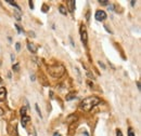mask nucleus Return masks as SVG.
Listing matches in <instances>:
<instances>
[{"instance_id": "21", "label": "nucleus", "mask_w": 141, "mask_h": 136, "mask_svg": "<svg viewBox=\"0 0 141 136\" xmlns=\"http://www.w3.org/2000/svg\"><path fill=\"white\" fill-rule=\"evenodd\" d=\"M48 10H49V7L47 6V4H45L44 8H43V11H44V12H47V11H48Z\"/></svg>"}, {"instance_id": "22", "label": "nucleus", "mask_w": 141, "mask_h": 136, "mask_svg": "<svg viewBox=\"0 0 141 136\" xmlns=\"http://www.w3.org/2000/svg\"><path fill=\"white\" fill-rule=\"evenodd\" d=\"M29 8L32 9V10L34 9V3H33V1H29Z\"/></svg>"}, {"instance_id": "23", "label": "nucleus", "mask_w": 141, "mask_h": 136, "mask_svg": "<svg viewBox=\"0 0 141 136\" xmlns=\"http://www.w3.org/2000/svg\"><path fill=\"white\" fill-rule=\"evenodd\" d=\"M109 10L113 11V10H114V6H113V4H110V6H109Z\"/></svg>"}, {"instance_id": "6", "label": "nucleus", "mask_w": 141, "mask_h": 136, "mask_svg": "<svg viewBox=\"0 0 141 136\" xmlns=\"http://www.w3.org/2000/svg\"><path fill=\"white\" fill-rule=\"evenodd\" d=\"M67 7L70 8V12L73 13L75 10V0H69L67 1Z\"/></svg>"}, {"instance_id": "7", "label": "nucleus", "mask_w": 141, "mask_h": 136, "mask_svg": "<svg viewBox=\"0 0 141 136\" xmlns=\"http://www.w3.org/2000/svg\"><path fill=\"white\" fill-rule=\"evenodd\" d=\"M30 121V117L28 116H23L22 117V120H21V123H22V127L23 128H26V123Z\"/></svg>"}, {"instance_id": "18", "label": "nucleus", "mask_w": 141, "mask_h": 136, "mask_svg": "<svg viewBox=\"0 0 141 136\" xmlns=\"http://www.w3.org/2000/svg\"><path fill=\"white\" fill-rule=\"evenodd\" d=\"M15 50H16L18 52L21 50V44H20V42H16V43H15Z\"/></svg>"}, {"instance_id": "30", "label": "nucleus", "mask_w": 141, "mask_h": 136, "mask_svg": "<svg viewBox=\"0 0 141 136\" xmlns=\"http://www.w3.org/2000/svg\"><path fill=\"white\" fill-rule=\"evenodd\" d=\"M130 3H131V6L134 7V6H135V3H136V2H135V1H130Z\"/></svg>"}, {"instance_id": "29", "label": "nucleus", "mask_w": 141, "mask_h": 136, "mask_svg": "<svg viewBox=\"0 0 141 136\" xmlns=\"http://www.w3.org/2000/svg\"><path fill=\"white\" fill-rule=\"evenodd\" d=\"M137 86H138V90L140 91V82H137Z\"/></svg>"}, {"instance_id": "11", "label": "nucleus", "mask_w": 141, "mask_h": 136, "mask_svg": "<svg viewBox=\"0 0 141 136\" xmlns=\"http://www.w3.org/2000/svg\"><path fill=\"white\" fill-rule=\"evenodd\" d=\"M14 17L16 18L18 21H21V13H20V11H14Z\"/></svg>"}, {"instance_id": "3", "label": "nucleus", "mask_w": 141, "mask_h": 136, "mask_svg": "<svg viewBox=\"0 0 141 136\" xmlns=\"http://www.w3.org/2000/svg\"><path fill=\"white\" fill-rule=\"evenodd\" d=\"M80 37H81V41L82 43L87 45V41H88V35H87V31H86V27L84 25L80 26Z\"/></svg>"}, {"instance_id": "9", "label": "nucleus", "mask_w": 141, "mask_h": 136, "mask_svg": "<svg viewBox=\"0 0 141 136\" xmlns=\"http://www.w3.org/2000/svg\"><path fill=\"white\" fill-rule=\"evenodd\" d=\"M59 11H60L61 14H63V15H66V14H67V10H66V8L63 6V4H61V6L59 7Z\"/></svg>"}, {"instance_id": "19", "label": "nucleus", "mask_w": 141, "mask_h": 136, "mask_svg": "<svg viewBox=\"0 0 141 136\" xmlns=\"http://www.w3.org/2000/svg\"><path fill=\"white\" fill-rule=\"evenodd\" d=\"M116 136H123V133H122V131L121 130H116Z\"/></svg>"}, {"instance_id": "20", "label": "nucleus", "mask_w": 141, "mask_h": 136, "mask_svg": "<svg viewBox=\"0 0 141 136\" xmlns=\"http://www.w3.org/2000/svg\"><path fill=\"white\" fill-rule=\"evenodd\" d=\"M15 27H16V29H18V33H19V34L22 33V29H21V27H20V26H19L18 24H15Z\"/></svg>"}, {"instance_id": "25", "label": "nucleus", "mask_w": 141, "mask_h": 136, "mask_svg": "<svg viewBox=\"0 0 141 136\" xmlns=\"http://www.w3.org/2000/svg\"><path fill=\"white\" fill-rule=\"evenodd\" d=\"M3 116V110H2V108H0V117Z\"/></svg>"}, {"instance_id": "1", "label": "nucleus", "mask_w": 141, "mask_h": 136, "mask_svg": "<svg viewBox=\"0 0 141 136\" xmlns=\"http://www.w3.org/2000/svg\"><path fill=\"white\" fill-rule=\"evenodd\" d=\"M101 99L98 96H89L85 99H82L79 104V108L82 111H90L93 107H96L97 105L100 104Z\"/></svg>"}, {"instance_id": "24", "label": "nucleus", "mask_w": 141, "mask_h": 136, "mask_svg": "<svg viewBox=\"0 0 141 136\" xmlns=\"http://www.w3.org/2000/svg\"><path fill=\"white\" fill-rule=\"evenodd\" d=\"M35 79H36V77H35L34 75L30 76V80H32V81H35Z\"/></svg>"}, {"instance_id": "31", "label": "nucleus", "mask_w": 141, "mask_h": 136, "mask_svg": "<svg viewBox=\"0 0 141 136\" xmlns=\"http://www.w3.org/2000/svg\"><path fill=\"white\" fill-rule=\"evenodd\" d=\"M2 81V79H1V77H0V82H1Z\"/></svg>"}, {"instance_id": "2", "label": "nucleus", "mask_w": 141, "mask_h": 136, "mask_svg": "<svg viewBox=\"0 0 141 136\" xmlns=\"http://www.w3.org/2000/svg\"><path fill=\"white\" fill-rule=\"evenodd\" d=\"M47 70L53 78H61L65 74V67L63 65H51L47 68Z\"/></svg>"}, {"instance_id": "13", "label": "nucleus", "mask_w": 141, "mask_h": 136, "mask_svg": "<svg viewBox=\"0 0 141 136\" xmlns=\"http://www.w3.org/2000/svg\"><path fill=\"white\" fill-rule=\"evenodd\" d=\"M73 98H75V95H74V94H69V95L66 96V101H72Z\"/></svg>"}, {"instance_id": "17", "label": "nucleus", "mask_w": 141, "mask_h": 136, "mask_svg": "<svg viewBox=\"0 0 141 136\" xmlns=\"http://www.w3.org/2000/svg\"><path fill=\"white\" fill-rule=\"evenodd\" d=\"M99 3L102 4V6H107L109 1H105V0H100V1H99Z\"/></svg>"}, {"instance_id": "14", "label": "nucleus", "mask_w": 141, "mask_h": 136, "mask_svg": "<svg viewBox=\"0 0 141 136\" xmlns=\"http://www.w3.org/2000/svg\"><path fill=\"white\" fill-rule=\"evenodd\" d=\"M12 68H13L14 71H19V70H20V65H19V64H14Z\"/></svg>"}, {"instance_id": "15", "label": "nucleus", "mask_w": 141, "mask_h": 136, "mask_svg": "<svg viewBox=\"0 0 141 136\" xmlns=\"http://www.w3.org/2000/svg\"><path fill=\"white\" fill-rule=\"evenodd\" d=\"M128 136H135V133H134V130L131 128L128 129Z\"/></svg>"}, {"instance_id": "28", "label": "nucleus", "mask_w": 141, "mask_h": 136, "mask_svg": "<svg viewBox=\"0 0 141 136\" xmlns=\"http://www.w3.org/2000/svg\"><path fill=\"white\" fill-rule=\"evenodd\" d=\"M14 60H15L14 55H13V54H11V61H12V62H14Z\"/></svg>"}, {"instance_id": "26", "label": "nucleus", "mask_w": 141, "mask_h": 136, "mask_svg": "<svg viewBox=\"0 0 141 136\" xmlns=\"http://www.w3.org/2000/svg\"><path fill=\"white\" fill-rule=\"evenodd\" d=\"M99 65H100V66H101V67L103 68V69H104V68H105V66H104V65L102 64V63H101V62H99Z\"/></svg>"}, {"instance_id": "4", "label": "nucleus", "mask_w": 141, "mask_h": 136, "mask_svg": "<svg viewBox=\"0 0 141 136\" xmlns=\"http://www.w3.org/2000/svg\"><path fill=\"white\" fill-rule=\"evenodd\" d=\"M95 17L97 21H99V22H102V21H104L106 18V13L104 11H102V10H98L95 14Z\"/></svg>"}, {"instance_id": "16", "label": "nucleus", "mask_w": 141, "mask_h": 136, "mask_svg": "<svg viewBox=\"0 0 141 136\" xmlns=\"http://www.w3.org/2000/svg\"><path fill=\"white\" fill-rule=\"evenodd\" d=\"M21 114H22V117H23V116H26V108H25V107L21 108Z\"/></svg>"}, {"instance_id": "12", "label": "nucleus", "mask_w": 141, "mask_h": 136, "mask_svg": "<svg viewBox=\"0 0 141 136\" xmlns=\"http://www.w3.org/2000/svg\"><path fill=\"white\" fill-rule=\"evenodd\" d=\"M7 2H8V3H11V6L15 7V8H16L18 10H20V7H19L18 4H16V2H14V1H11V0H7Z\"/></svg>"}, {"instance_id": "27", "label": "nucleus", "mask_w": 141, "mask_h": 136, "mask_svg": "<svg viewBox=\"0 0 141 136\" xmlns=\"http://www.w3.org/2000/svg\"><path fill=\"white\" fill-rule=\"evenodd\" d=\"M53 136H61V134H60L59 132H55V133L53 134Z\"/></svg>"}, {"instance_id": "5", "label": "nucleus", "mask_w": 141, "mask_h": 136, "mask_svg": "<svg viewBox=\"0 0 141 136\" xmlns=\"http://www.w3.org/2000/svg\"><path fill=\"white\" fill-rule=\"evenodd\" d=\"M6 96H7V90L4 88H1L0 89V102H3L6 99Z\"/></svg>"}, {"instance_id": "8", "label": "nucleus", "mask_w": 141, "mask_h": 136, "mask_svg": "<svg viewBox=\"0 0 141 136\" xmlns=\"http://www.w3.org/2000/svg\"><path fill=\"white\" fill-rule=\"evenodd\" d=\"M27 48H28V50L30 52H32V53H36V52H37V48H36V45L34 43L27 42Z\"/></svg>"}, {"instance_id": "10", "label": "nucleus", "mask_w": 141, "mask_h": 136, "mask_svg": "<svg viewBox=\"0 0 141 136\" xmlns=\"http://www.w3.org/2000/svg\"><path fill=\"white\" fill-rule=\"evenodd\" d=\"M35 109H36V111H37L38 116L40 117V119H43V113H41V111H40V108H39L38 104H35Z\"/></svg>"}]
</instances>
